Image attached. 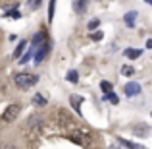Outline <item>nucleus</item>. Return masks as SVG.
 <instances>
[{
	"mask_svg": "<svg viewBox=\"0 0 152 149\" xmlns=\"http://www.w3.org/2000/svg\"><path fill=\"white\" fill-rule=\"evenodd\" d=\"M41 4H42V0H29V2H27V8H29V10H37Z\"/></svg>",
	"mask_w": 152,
	"mask_h": 149,
	"instance_id": "nucleus-12",
	"label": "nucleus"
},
{
	"mask_svg": "<svg viewBox=\"0 0 152 149\" xmlns=\"http://www.w3.org/2000/svg\"><path fill=\"white\" fill-rule=\"evenodd\" d=\"M33 105H37V107H45V105H46V97H42V95H35V97H33Z\"/></svg>",
	"mask_w": 152,
	"mask_h": 149,
	"instance_id": "nucleus-9",
	"label": "nucleus"
},
{
	"mask_svg": "<svg viewBox=\"0 0 152 149\" xmlns=\"http://www.w3.org/2000/svg\"><path fill=\"white\" fill-rule=\"evenodd\" d=\"M125 56H127V58H139V56H141V50H139V49H127Z\"/></svg>",
	"mask_w": 152,
	"mask_h": 149,
	"instance_id": "nucleus-8",
	"label": "nucleus"
},
{
	"mask_svg": "<svg viewBox=\"0 0 152 149\" xmlns=\"http://www.w3.org/2000/svg\"><path fill=\"white\" fill-rule=\"evenodd\" d=\"M104 101H110V103H118V95H114L112 91H108V93H104Z\"/></svg>",
	"mask_w": 152,
	"mask_h": 149,
	"instance_id": "nucleus-11",
	"label": "nucleus"
},
{
	"mask_svg": "<svg viewBox=\"0 0 152 149\" xmlns=\"http://www.w3.org/2000/svg\"><path fill=\"white\" fill-rule=\"evenodd\" d=\"M6 18H15L18 19V18H21V14H19L18 10H10V12H6Z\"/></svg>",
	"mask_w": 152,
	"mask_h": 149,
	"instance_id": "nucleus-16",
	"label": "nucleus"
},
{
	"mask_svg": "<svg viewBox=\"0 0 152 149\" xmlns=\"http://www.w3.org/2000/svg\"><path fill=\"white\" fill-rule=\"evenodd\" d=\"M146 2H148V4H152V0H146Z\"/></svg>",
	"mask_w": 152,
	"mask_h": 149,
	"instance_id": "nucleus-23",
	"label": "nucleus"
},
{
	"mask_svg": "<svg viewBox=\"0 0 152 149\" xmlns=\"http://www.w3.org/2000/svg\"><path fill=\"white\" fill-rule=\"evenodd\" d=\"M98 23H100L98 19H93V21L89 23V29H96V27H98Z\"/></svg>",
	"mask_w": 152,
	"mask_h": 149,
	"instance_id": "nucleus-20",
	"label": "nucleus"
},
{
	"mask_svg": "<svg viewBox=\"0 0 152 149\" xmlns=\"http://www.w3.org/2000/svg\"><path fill=\"white\" fill-rule=\"evenodd\" d=\"M100 87H102V91H104V93L112 91V83H110V82H102V83H100Z\"/></svg>",
	"mask_w": 152,
	"mask_h": 149,
	"instance_id": "nucleus-17",
	"label": "nucleus"
},
{
	"mask_svg": "<svg viewBox=\"0 0 152 149\" xmlns=\"http://www.w3.org/2000/svg\"><path fill=\"white\" fill-rule=\"evenodd\" d=\"M135 19H137V12H127V14H125V23H127V27H133V25H135Z\"/></svg>",
	"mask_w": 152,
	"mask_h": 149,
	"instance_id": "nucleus-7",
	"label": "nucleus"
},
{
	"mask_svg": "<svg viewBox=\"0 0 152 149\" xmlns=\"http://www.w3.org/2000/svg\"><path fill=\"white\" fill-rule=\"evenodd\" d=\"M146 47H148V49H152V39H148V43H146Z\"/></svg>",
	"mask_w": 152,
	"mask_h": 149,
	"instance_id": "nucleus-22",
	"label": "nucleus"
},
{
	"mask_svg": "<svg viewBox=\"0 0 152 149\" xmlns=\"http://www.w3.org/2000/svg\"><path fill=\"white\" fill-rule=\"evenodd\" d=\"M48 49H50V47H48V43H46V41H42L41 45H39L37 54H35V62H37V64H41L42 60H45V56H46V52H48Z\"/></svg>",
	"mask_w": 152,
	"mask_h": 149,
	"instance_id": "nucleus-3",
	"label": "nucleus"
},
{
	"mask_svg": "<svg viewBox=\"0 0 152 149\" xmlns=\"http://www.w3.org/2000/svg\"><path fill=\"white\" fill-rule=\"evenodd\" d=\"M69 101H71V105L75 107V110H77V112H81V110H79V105H81V101H83V99H81V97H75V95H73V97H71Z\"/></svg>",
	"mask_w": 152,
	"mask_h": 149,
	"instance_id": "nucleus-14",
	"label": "nucleus"
},
{
	"mask_svg": "<svg viewBox=\"0 0 152 149\" xmlns=\"http://www.w3.org/2000/svg\"><path fill=\"white\" fill-rule=\"evenodd\" d=\"M37 82H39L37 74H15L14 76V83L19 89H29V87H33Z\"/></svg>",
	"mask_w": 152,
	"mask_h": 149,
	"instance_id": "nucleus-1",
	"label": "nucleus"
},
{
	"mask_svg": "<svg viewBox=\"0 0 152 149\" xmlns=\"http://www.w3.org/2000/svg\"><path fill=\"white\" fill-rule=\"evenodd\" d=\"M87 2H89V0H73L75 12H77V14H83V12H85V8H87Z\"/></svg>",
	"mask_w": 152,
	"mask_h": 149,
	"instance_id": "nucleus-6",
	"label": "nucleus"
},
{
	"mask_svg": "<svg viewBox=\"0 0 152 149\" xmlns=\"http://www.w3.org/2000/svg\"><path fill=\"white\" fill-rule=\"evenodd\" d=\"M42 41H46V33H45V31H39V33L33 37V43H31V47L35 49V47H39Z\"/></svg>",
	"mask_w": 152,
	"mask_h": 149,
	"instance_id": "nucleus-5",
	"label": "nucleus"
},
{
	"mask_svg": "<svg viewBox=\"0 0 152 149\" xmlns=\"http://www.w3.org/2000/svg\"><path fill=\"white\" fill-rule=\"evenodd\" d=\"M54 4H56V0H50V6H48V19L54 18Z\"/></svg>",
	"mask_w": 152,
	"mask_h": 149,
	"instance_id": "nucleus-18",
	"label": "nucleus"
},
{
	"mask_svg": "<svg viewBox=\"0 0 152 149\" xmlns=\"http://www.w3.org/2000/svg\"><path fill=\"white\" fill-rule=\"evenodd\" d=\"M123 91H125L127 97H133V95H139V93H141V85H139L137 82H131V83H127V85L123 87Z\"/></svg>",
	"mask_w": 152,
	"mask_h": 149,
	"instance_id": "nucleus-4",
	"label": "nucleus"
},
{
	"mask_svg": "<svg viewBox=\"0 0 152 149\" xmlns=\"http://www.w3.org/2000/svg\"><path fill=\"white\" fill-rule=\"evenodd\" d=\"M19 110H21V107H19V105H10V107L2 112V120H4V122H12L14 118H18Z\"/></svg>",
	"mask_w": 152,
	"mask_h": 149,
	"instance_id": "nucleus-2",
	"label": "nucleus"
},
{
	"mask_svg": "<svg viewBox=\"0 0 152 149\" xmlns=\"http://www.w3.org/2000/svg\"><path fill=\"white\" fill-rule=\"evenodd\" d=\"M31 58H33V47L29 49V52H27V54H23V58L19 60V62H21V64H27V62H29Z\"/></svg>",
	"mask_w": 152,
	"mask_h": 149,
	"instance_id": "nucleus-15",
	"label": "nucleus"
},
{
	"mask_svg": "<svg viewBox=\"0 0 152 149\" xmlns=\"http://www.w3.org/2000/svg\"><path fill=\"white\" fill-rule=\"evenodd\" d=\"M25 45H27L25 41H21V43L18 45V49H15V52H14V56H15V58H19V56H21V52H23V49H25Z\"/></svg>",
	"mask_w": 152,
	"mask_h": 149,
	"instance_id": "nucleus-13",
	"label": "nucleus"
},
{
	"mask_svg": "<svg viewBox=\"0 0 152 149\" xmlns=\"http://www.w3.org/2000/svg\"><path fill=\"white\" fill-rule=\"evenodd\" d=\"M67 82L77 83V82H79V74H77L75 70H69V72H67Z\"/></svg>",
	"mask_w": 152,
	"mask_h": 149,
	"instance_id": "nucleus-10",
	"label": "nucleus"
},
{
	"mask_svg": "<svg viewBox=\"0 0 152 149\" xmlns=\"http://www.w3.org/2000/svg\"><path fill=\"white\" fill-rule=\"evenodd\" d=\"M102 39V31H96V33H93V41H100Z\"/></svg>",
	"mask_w": 152,
	"mask_h": 149,
	"instance_id": "nucleus-21",
	"label": "nucleus"
},
{
	"mask_svg": "<svg viewBox=\"0 0 152 149\" xmlns=\"http://www.w3.org/2000/svg\"><path fill=\"white\" fill-rule=\"evenodd\" d=\"M121 74H125V76H133V68H131V66H123V68H121Z\"/></svg>",
	"mask_w": 152,
	"mask_h": 149,
	"instance_id": "nucleus-19",
	"label": "nucleus"
}]
</instances>
